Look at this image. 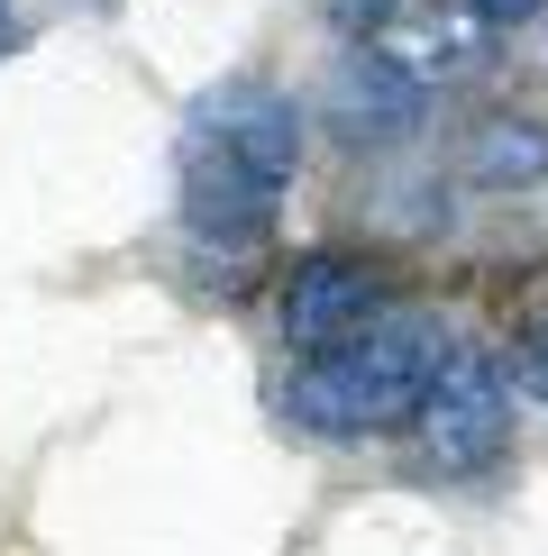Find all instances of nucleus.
Segmentation results:
<instances>
[{"mask_svg":"<svg viewBox=\"0 0 548 556\" xmlns=\"http://www.w3.org/2000/svg\"><path fill=\"white\" fill-rule=\"evenodd\" d=\"M302 165V110L292 91H274L257 74L220 83L192 101L174 147V182H183V228H192L201 256H247L274 238V211L292 192Z\"/></svg>","mask_w":548,"mask_h":556,"instance_id":"obj_1","label":"nucleus"},{"mask_svg":"<svg viewBox=\"0 0 548 556\" xmlns=\"http://www.w3.org/2000/svg\"><path fill=\"white\" fill-rule=\"evenodd\" d=\"M439 365H448V346H439L429 319L384 311V319H365L357 338L311 346V356L292 365V383H284V410L311 438H375V429L421 420Z\"/></svg>","mask_w":548,"mask_h":556,"instance_id":"obj_2","label":"nucleus"},{"mask_svg":"<svg viewBox=\"0 0 548 556\" xmlns=\"http://www.w3.org/2000/svg\"><path fill=\"white\" fill-rule=\"evenodd\" d=\"M421 447L439 475H494L512 447V383L485 346H448L439 383L421 402Z\"/></svg>","mask_w":548,"mask_h":556,"instance_id":"obj_3","label":"nucleus"},{"mask_svg":"<svg viewBox=\"0 0 548 556\" xmlns=\"http://www.w3.org/2000/svg\"><path fill=\"white\" fill-rule=\"evenodd\" d=\"M384 311H394V292H384L375 265H357V256H302L292 283H284V338L302 346V356L357 338L365 319H384Z\"/></svg>","mask_w":548,"mask_h":556,"instance_id":"obj_4","label":"nucleus"},{"mask_svg":"<svg viewBox=\"0 0 548 556\" xmlns=\"http://www.w3.org/2000/svg\"><path fill=\"white\" fill-rule=\"evenodd\" d=\"M421 101L429 91L394 55H375V46H348V64L329 74V119H338L348 147H394V137H411L421 128Z\"/></svg>","mask_w":548,"mask_h":556,"instance_id":"obj_5","label":"nucleus"},{"mask_svg":"<svg viewBox=\"0 0 548 556\" xmlns=\"http://www.w3.org/2000/svg\"><path fill=\"white\" fill-rule=\"evenodd\" d=\"M475 28H485V18H448V10H429V0H402L394 18H384L375 37V55H394L411 83H457V74H475Z\"/></svg>","mask_w":548,"mask_h":556,"instance_id":"obj_6","label":"nucleus"},{"mask_svg":"<svg viewBox=\"0 0 548 556\" xmlns=\"http://www.w3.org/2000/svg\"><path fill=\"white\" fill-rule=\"evenodd\" d=\"M466 165L485 174V182H512V192H521V182L548 174V128H531V119H494L485 137H475Z\"/></svg>","mask_w":548,"mask_h":556,"instance_id":"obj_7","label":"nucleus"},{"mask_svg":"<svg viewBox=\"0 0 548 556\" xmlns=\"http://www.w3.org/2000/svg\"><path fill=\"white\" fill-rule=\"evenodd\" d=\"M512 392H531V402L548 410V329H539V338H521V356H512Z\"/></svg>","mask_w":548,"mask_h":556,"instance_id":"obj_8","label":"nucleus"},{"mask_svg":"<svg viewBox=\"0 0 548 556\" xmlns=\"http://www.w3.org/2000/svg\"><path fill=\"white\" fill-rule=\"evenodd\" d=\"M539 10H548V0H466V18H485L494 37H512V28H531Z\"/></svg>","mask_w":548,"mask_h":556,"instance_id":"obj_9","label":"nucleus"},{"mask_svg":"<svg viewBox=\"0 0 548 556\" xmlns=\"http://www.w3.org/2000/svg\"><path fill=\"white\" fill-rule=\"evenodd\" d=\"M10 46H18V18H10V0H0V55H10Z\"/></svg>","mask_w":548,"mask_h":556,"instance_id":"obj_10","label":"nucleus"}]
</instances>
